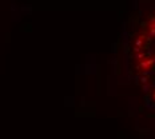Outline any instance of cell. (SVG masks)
I'll use <instances>...</instances> for the list:
<instances>
[{
	"instance_id": "6da1fadb",
	"label": "cell",
	"mask_w": 155,
	"mask_h": 139,
	"mask_svg": "<svg viewBox=\"0 0 155 139\" xmlns=\"http://www.w3.org/2000/svg\"><path fill=\"white\" fill-rule=\"evenodd\" d=\"M130 60L137 82L155 104V12L148 14L135 32Z\"/></svg>"
}]
</instances>
